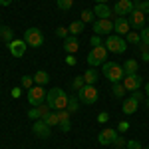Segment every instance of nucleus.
I'll return each mask as SVG.
<instances>
[{"label": "nucleus", "mask_w": 149, "mask_h": 149, "mask_svg": "<svg viewBox=\"0 0 149 149\" xmlns=\"http://www.w3.org/2000/svg\"><path fill=\"white\" fill-rule=\"evenodd\" d=\"M68 97L70 95L62 88H52L46 93V103L52 107V111H62V109H68Z\"/></svg>", "instance_id": "1"}, {"label": "nucleus", "mask_w": 149, "mask_h": 149, "mask_svg": "<svg viewBox=\"0 0 149 149\" xmlns=\"http://www.w3.org/2000/svg\"><path fill=\"white\" fill-rule=\"evenodd\" d=\"M102 72L111 84H119V81H123V78H125L123 66H119V64H115V62H105L102 66Z\"/></svg>", "instance_id": "2"}, {"label": "nucleus", "mask_w": 149, "mask_h": 149, "mask_svg": "<svg viewBox=\"0 0 149 149\" xmlns=\"http://www.w3.org/2000/svg\"><path fill=\"white\" fill-rule=\"evenodd\" d=\"M103 46L107 48V52H113V54H123L127 50V42L123 36H117V34H109L105 38V44Z\"/></svg>", "instance_id": "3"}, {"label": "nucleus", "mask_w": 149, "mask_h": 149, "mask_svg": "<svg viewBox=\"0 0 149 149\" xmlns=\"http://www.w3.org/2000/svg\"><path fill=\"white\" fill-rule=\"evenodd\" d=\"M105 60H107V48L103 46H95L90 50V54H88V64L95 68V66H103L105 64Z\"/></svg>", "instance_id": "4"}, {"label": "nucleus", "mask_w": 149, "mask_h": 149, "mask_svg": "<svg viewBox=\"0 0 149 149\" xmlns=\"http://www.w3.org/2000/svg\"><path fill=\"white\" fill-rule=\"evenodd\" d=\"M97 97H100V93L95 90V86H84L80 92H78V100L81 103H86V105H93V103L97 102Z\"/></svg>", "instance_id": "5"}, {"label": "nucleus", "mask_w": 149, "mask_h": 149, "mask_svg": "<svg viewBox=\"0 0 149 149\" xmlns=\"http://www.w3.org/2000/svg\"><path fill=\"white\" fill-rule=\"evenodd\" d=\"M24 42H26L28 46H32V48H40L44 44V34H42L38 28H28V30L24 32Z\"/></svg>", "instance_id": "6"}, {"label": "nucleus", "mask_w": 149, "mask_h": 149, "mask_svg": "<svg viewBox=\"0 0 149 149\" xmlns=\"http://www.w3.org/2000/svg\"><path fill=\"white\" fill-rule=\"evenodd\" d=\"M46 93L48 92L42 86H34L32 90H28V102H30V105H34V107L42 105V103L46 102Z\"/></svg>", "instance_id": "7"}, {"label": "nucleus", "mask_w": 149, "mask_h": 149, "mask_svg": "<svg viewBox=\"0 0 149 149\" xmlns=\"http://www.w3.org/2000/svg\"><path fill=\"white\" fill-rule=\"evenodd\" d=\"M113 32V22L111 20H93V34L95 36H109Z\"/></svg>", "instance_id": "8"}, {"label": "nucleus", "mask_w": 149, "mask_h": 149, "mask_svg": "<svg viewBox=\"0 0 149 149\" xmlns=\"http://www.w3.org/2000/svg\"><path fill=\"white\" fill-rule=\"evenodd\" d=\"M135 8V2L133 0H117L113 4V14L115 16H129Z\"/></svg>", "instance_id": "9"}, {"label": "nucleus", "mask_w": 149, "mask_h": 149, "mask_svg": "<svg viewBox=\"0 0 149 149\" xmlns=\"http://www.w3.org/2000/svg\"><path fill=\"white\" fill-rule=\"evenodd\" d=\"M127 20H129V26L133 28V30H141L143 26H145V20H147V14H143L141 10L137 8H133V12L127 16Z\"/></svg>", "instance_id": "10"}, {"label": "nucleus", "mask_w": 149, "mask_h": 149, "mask_svg": "<svg viewBox=\"0 0 149 149\" xmlns=\"http://www.w3.org/2000/svg\"><path fill=\"white\" fill-rule=\"evenodd\" d=\"M113 32H115L117 36H123V38H125V36L131 32L129 20H127L125 16H115V20H113Z\"/></svg>", "instance_id": "11"}, {"label": "nucleus", "mask_w": 149, "mask_h": 149, "mask_svg": "<svg viewBox=\"0 0 149 149\" xmlns=\"http://www.w3.org/2000/svg\"><path fill=\"white\" fill-rule=\"evenodd\" d=\"M32 131H34V135H38V137H42V139H48L52 135V129H50V125L44 119H36L34 123H32Z\"/></svg>", "instance_id": "12"}, {"label": "nucleus", "mask_w": 149, "mask_h": 149, "mask_svg": "<svg viewBox=\"0 0 149 149\" xmlns=\"http://www.w3.org/2000/svg\"><path fill=\"white\" fill-rule=\"evenodd\" d=\"M115 139H117V131H115L113 127H105V129L100 131V135H97V141L102 145H113Z\"/></svg>", "instance_id": "13"}, {"label": "nucleus", "mask_w": 149, "mask_h": 149, "mask_svg": "<svg viewBox=\"0 0 149 149\" xmlns=\"http://www.w3.org/2000/svg\"><path fill=\"white\" fill-rule=\"evenodd\" d=\"M121 84L125 86V90H127V92H137L139 88L143 86V80H141V76L133 74V76H125Z\"/></svg>", "instance_id": "14"}, {"label": "nucleus", "mask_w": 149, "mask_h": 149, "mask_svg": "<svg viewBox=\"0 0 149 149\" xmlns=\"http://www.w3.org/2000/svg\"><path fill=\"white\" fill-rule=\"evenodd\" d=\"M26 48H28V44L24 40H12L10 44H8V50H10V54L14 58H22L26 54Z\"/></svg>", "instance_id": "15"}, {"label": "nucleus", "mask_w": 149, "mask_h": 149, "mask_svg": "<svg viewBox=\"0 0 149 149\" xmlns=\"http://www.w3.org/2000/svg\"><path fill=\"white\" fill-rule=\"evenodd\" d=\"M93 14H95V18H102V20H111L113 8H109L107 4H95V8H93Z\"/></svg>", "instance_id": "16"}, {"label": "nucleus", "mask_w": 149, "mask_h": 149, "mask_svg": "<svg viewBox=\"0 0 149 149\" xmlns=\"http://www.w3.org/2000/svg\"><path fill=\"white\" fill-rule=\"evenodd\" d=\"M62 48H64V52H66V54H76V52L80 50V42H78V38H76V36L70 34L68 38L64 40Z\"/></svg>", "instance_id": "17"}, {"label": "nucleus", "mask_w": 149, "mask_h": 149, "mask_svg": "<svg viewBox=\"0 0 149 149\" xmlns=\"http://www.w3.org/2000/svg\"><path fill=\"white\" fill-rule=\"evenodd\" d=\"M137 107H139V102L131 95V97H127V100H123V105H121V109H123V113L125 115H131V113H135L137 111Z\"/></svg>", "instance_id": "18"}, {"label": "nucleus", "mask_w": 149, "mask_h": 149, "mask_svg": "<svg viewBox=\"0 0 149 149\" xmlns=\"http://www.w3.org/2000/svg\"><path fill=\"white\" fill-rule=\"evenodd\" d=\"M58 117H60V129L64 131V133H68L72 123H70V111L68 109H62V111H58Z\"/></svg>", "instance_id": "19"}, {"label": "nucleus", "mask_w": 149, "mask_h": 149, "mask_svg": "<svg viewBox=\"0 0 149 149\" xmlns=\"http://www.w3.org/2000/svg\"><path fill=\"white\" fill-rule=\"evenodd\" d=\"M139 70V62L137 60H125V64H123V72H125V76H133V74H137Z\"/></svg>", "instance_id": "20"}, {"label": "nucleus", "mask_w": 149, "mask_h": 149, "mask_svg": "<svg viewBox=\"0 0 149 149\" xmlns=\"http://www.w3.org/2000/svg\"><path fill=\"white\" fill-rule=\"evenodd\" d=\"M97 78H100V74H97V70H95V68L86 70V74H84V81H86L88 86H93V84L97 81Z\"/></svg>", "instance_id": "21"}, {"label": "nucleus", "mask_w": 149, "mask_h": 149, "mask_svg": "<svg viewBox=\"0 0 149 149\" xmlns=\"http://www.w3.org/2000/svg\"><path fill=\"white\" fill-rule=\"evenodd\" d=\"M32 78H34L36 86H46L48 81H50V76H48V72H44V70H38Z\"/></svg>", "instance_id": "22"}, {"label": "nucleus", "mask_w": 149, "mask_h": 149, "mask_svg": "<svg viewBox=\"0 0 149 149\" xmlns=\"http://www.w3.org/2000/svg\"><path fill=\"white\" fill-rule=\"evenodd\" d=\"M0 40H4L6 44H10L12 40H14V32H12V28H8V26H0Z\"/></svg>", "instance_id": "23"}, {"label": "nucleus", "mask_w": 149, "mask_h": 149, "mask_svg": "<svg viewBox=\"0 0 149 149\" xmlns=\"http://www.w3.org/2000/svg\"><path fill=\"white\" fill-rule=\"evenodd\" d=\"M68 30H70V34H72V36H78V34H81V32L86 30V24L81 22V20H76V22L70 24Z\"/></svg>", "instance_id": "24"}, {"label": "nucleus", "mask_w": 149, "mask_h": 149, "mask_svg": "<svg viewBox=\"0 0 149 149\" xmlns=\"http://www.w3.org/2000/svg\"><path fill=\"white\" fill-rule=\"evenodd\" d=\"M80 100H78V95H70L68 97V111L70 113H76L78 109H80Z\"/></svg>", "instance_id": "25"}, {"label": "nucleus", "mask_w": 149, "mask_h": 149, "mask_svg": "<svg viewBox=\"0 0 149 149\" xmlns=\"http://www.w3.org/2000/svg\"><path fill=\"white\" fill-rule=\"evenodd\" d=\"M125 86L119 81V84H113V90H111V93H113V97H117V100H121L123 95H125Z\"/></svg>", "instance_id": "26"}, {"label": "nucleus", "mask_w": 149, "mask_h": 149, "mask_svg": "<svg viewBox=\"0 0 149 149\" xmlns=\"http://www.w3.org/2000/svg\"><path fill=\"white\" fill-rule=\"evenodd\" d=\"M125 42H127V44H133V46H137V44H141V36H139L137 32H133V30H131V32L125 36Z\"/></svg>", "instance_id": "27"}, {"label": "nucleus", "mask_w": 149, "mask_h": 149, "mask_svg": "<svg viewBox=\"0 0 149 149\" xmlns=\"http://www.w3.org/2000/svg\"><path fill=\"white\" fill-rule=\"evenodd\" d=\"M93 18H95V14H93V10H81V16H80V20L84 24H88V22H93Z\"/></svg>", "instance_id": "28"}, {"label": "nucleus", "mask_w": 149, "mask_h": 149, "mask_svg": "<svg viewBox=\"0 0 149 149\" xmlns=\"http://www.w3.org/2000/svg\"><path fill=\"white\" fill-rule=\"evenodd\" d=\"M84 86H86L84 76H76V78H74V81H72V90H74V92H80Z\"/></svg>", "instance_id": "29"}, {"label": "nucleus", "mask_w": 149, "mask_h": 149, "mask_svg": "<svg viewBox=\"0 0 149 149\" xmlns=\"http://www.w3.org/2000/svg\"><path fill=\"white\" fill-rule=\"evenodd\" d=\"M44 121H46L50 127H52V125H60V117H58V111H50V115H48Z\"/></svg>", "instance_id": "30"}, {"label": "nucleus", "mask_w": 149, "mask_h": 149, "mask_svg": "<svg viewBox=\"0 0 149 149\" xmlns=\"http://www.w3.org/2000/svg\"><path fill=\"white\" fill-rule=\"evenodd\" d=\"M38 111H40V119H46L50 115V111H52V107L48 103H42V105H38Z\"/></svg>", "instance_id": "31"}, {"label": "nucleus", "mask_w": 149, "mask_h": 149, "mask_svg": "<svg viewBox=\"0 0 149 149\" xmlns=\"http://www.w3.org/2000/svg\"><path fill=\"white\" fill-rule=\"evenodd\" d=\"M56 4L60 10H70L74 6V0H56Z\"/></svg>", "instance_id": "32"}, {"label": "nucleus", "mask_w": 149, "mask_h": 149, "mask_svg": "<svg viewBox=\"0 0 149 149\" xmlns=\"http://www.w3.org/2000/svg\"><path fill=\"white\" fill-rule=\"evenodd\" d=\"M135 8L141 10L143 14H149V0H139V2H135Z\"/></svg>", "instance_id": "33"}, {"label": "nucleus", "mask_w": 149, "mask_h": 149, "mask_svg": "<svg viewBox=\"0 0 149 149\" xmlns=\"http://www.w3.org/2000/svg\"><path fill=\"white\" fill-rule=\"evenodd\" d=\"M22 88L32 90V88H34V78H32V76H22Z\"/></svg>", "instance_id": "34"}, {"label": "nucleus", "mask_w": 149, "mask_h": 149, "mask_svg": "<svg viewBox=\"0 0 149 149\" xmlns=\"http://www.w3.org/2000/svg\"><path fill=\"white\" fill-rule=\"evenodd\" d=\"M56 36H58V38H62V40H66V38L70 36V30L66 28V26H58V28H56Z\"/></svg>", "instance_id": "35"}, {"label": "nucleus", "mask_w": 149, "mask_h": 149, "mask_svg": "<svg viewBox=\"0 0 149 149\" xmlns=\"http://www.w3.org/2000/svg\"><path fill=\"white\" fill-rule=\"evenodd\" d=\"M139 36H141V44H147L149 46V28H141Z\"/></svg>", "instance_id": "36"}, {"label": "nucleus", "mask_w": 149, "mask_h": 149, "mask_svg": "<svg viewBox=\"0 0 149 149\" xmlns=\"http://www.w3.org/2000/svg\"><path fill=\"white\" fill-rule=\"evenodd\" d=\"M113 147L115 149H125L127 147V139H123V137H119V135H117V139L113 141Z\"/></svg>", "instance_id": "37"}, {"label": "nucleus", "mask_w": 149, "mask_h": 149, "mask_svg": "<svg viewBox=\"0 0 149 149\" xmlns=\"http://www.w3.org/2000/svg\"><path fill=\"white\" fill-rule=\"evenodd\" d=\"M125 149H143V145L139 143L137 139H127V147Z\"/></svg>", "instance_id": "38"}, {"label": "nucleus", "mask_w": 149, "mask_h": 149, "mask_svg": "<svg viewBox=\"0 0 149 149\" xmlns=\"http://www.w3.org/2000/svg\"><path fill=\"white\" fill-rule=\"evenodd\" d=\"M28 117L36 121V119H40V111H38V107H32V109H28Z\"/></svg>", "instance_id": "39"}, {"label": "nucleus", "mask_w": 149, "mask_h": 149, "mask_svg": "<svg viewBox=\"0 0 149 149\" xmlns=\"http://www.w3.org/2000/svg\"><path fill=\"white\" fill-rule=\"evenodd\" d=\"M90 44H92V48L102 46V36H95V34H93L92 38H90Z\"/></svg>", "instance_id": "40"}, {"label": "nucleus", "mask_w": 149, "mask_h": 149, "mask_svg": "<svg viewBox=\"0 0 149 149\" xmlns=\"http://www.w3.org/2000/svg\"><path fill=\"white\" fill-rule=\"evenodd\" d=\"M66 64H68V66H76V64H78L76 56H74V54H68V56H66Z\"/></svg>", "instance_id": "41"}, {"label": "nucleus", "mask_w": 149, "mask_h": 149, "mask_svg": "<svg viewBox=\"0 0 149 149\" xmlns=\"http://www.w3.org/2000/svg\"><path fill=\"white\" fill-rule=\"evenodd\" d=\"M127 129H129V121H119V125H117V131H121V133H125Z\"/></svg>", "instance_id": "42"}, {"label": "nucleus", "mask_w": 149, "mask_h": 149, "mask_svg": "<svg viewBox=\"0 0 149 149\" xmlns=\"http://www.w3.org/2000/svg\"><path fill=\"white\" fill-rule=\"evenodd\" d=\"M131 95H133V97H135V100H137V102H145V93L143 92H131Z\"/></svg>", "instance_id": "43"}, {"label": "nucleus", "mask_w": 149, "mask_h": 149, "mask_svg": "<svg viewBox=\"0 0 149 149\" xmlns=\"http://www.w3.org/2000/svg\"><path fill=\"white\" fill-rule=\"evenodd\" d=\"M107 119H109V113H107V111H102V113L97 115V121H100V123H105Z\"/></svg>", "instance_id": "44"}, {"label": "nucleus", "mask_w": 149, "mask_h": 149, "mask_svg": "<svg viewBox=\"0 0 149 149\" xmlns=\"http://www.w3.org/2000/svg\"><path fill=\"white\" fill-rule=\"evenodd\" d=\"M145 105L149 107V81L145 84Z\"/></svg>", "instance_id": "45"}, {"label": "nucleus", "mask_w": 149, "mask_h": 149, "mask_svg": "<svg viewBox=\"0 0 149 149\" xmlns=\"http://www.w3.org/2000/svg\"><path fill=\"white\" fill-rule=\"evenodd\" d=\"M141 60H145V62H149V50H145V52H141Z\"/></svg>", "instance_id": "46"}, {"label": "nucleus", "mask_w": 149, "mask_h": 149, "mask_svg": "<svg viewBox=\"0 0 149 149\" xmlns=\"http://www.w3.org/2000/svg\"><path fill=\"white\" fill-rule=\"evenodd\" d=\"M18 95H20V88H14L12 90V97H18Z\"/></svg>", "instance_id": "47"}, {"label": "nucleus", "mask_w": 149, "mask_h": 149, "mask_svg": "<svg viewBox=\"0 0 149 149\" xmlns=\"http://www.w3.org/2000/svg\"><path fill=\"white\" fill-rule=\"evenodd\" d=\"M12 0H0V6H10Z\"/></svg>", "instance_id": "48"}, {"label": "nucleus", "mask_w": 149, "mask_h": 149, "mask_svg": "<svg viewBox=\"0 0 149 149\" xmlns=\"http://www.w3.org/2000/svg\"><path fill=\"white\" fill-rule=\"evenodd\" d=\"M95 4H107V0H95Z\"/></svg>", "instance_id": "49"}, {"label": "nucleus", "mask_w": 149, "mask_h": 149, "mask_svg": "<svg viewBox=\"0 0 149 149\" xmlns=\"http://www.w3.org/2000/svg\"><path fill=\"white\" fill-rule=\"evenodd\" d=\"M133 2H139V0H133Z\"/></svg>", "instance_id": "50"}, {"label": "nucleus", "mask_w": 149, "mask_h": 149, "mask_svg": "<svg viewBox=\"0 0 149 149\" xmlns=\"http://www.w3.org/2000/svg\"><path fill=\"white\" fill-rule=\"evenodd\" d=\"M143 149H149V147H143Z\"/></svg>", "instance_id": "51"}, {"label": "nucleus", "mask_w": 149, "mask_h": 149, "mask_svg": "<svg viewBox=\"0 0 149 149\" xmlns=\"http://www.w3.org/2000/svg\"><path fill=\"white\" fill-rule=\"evenodd\" d=\"M147 20H149V16H147Z\"/></svg>", "instance_id": "52"}]
</instances>
